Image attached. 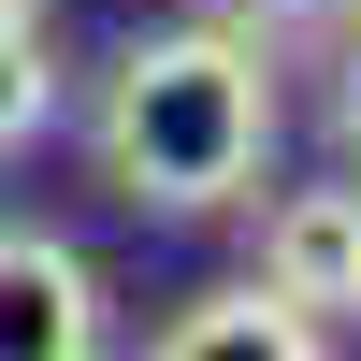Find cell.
I'll return each mask as SVG.
<instances>
[{
	"instance_id": "cell-1",
	"label": "cell",
	"mask_w": 361,
	"mask_h": 361,
	"mask_svg": "<svg viewBox=\"0 0 361 361\" xmlns=\"http://www.w3.org/2000/svg\"><path fill=\"white\" fill-rule=\"evenodd\" d=\"M102 188L130 217H231L275 159V58L260 29H145L102 73Z\"/></svg>"
},
{
	"instance_id": "cell-2",
	"label": "cell",
	"mask_w": 361,
	"mask_h": 361,
	"mask_svg": "<svg viewBox=\"0 0 361 361\" xmlns=\"http://www.w3.org/2000/svg\"><path fill=\"white\" fill-rule=\"evenodd\" d=\"M260 275H275L318 333L361 318V188H275L260 202Z\"/></svg>"
},
{
	"instance_id": "cell-3",
	"label": "cell",
	"mask_w": 361,
	"mask_h": 361,
	"mask_svg": "<svg viewBox=\"0 0 361 361\" xmlns=\"http://www.w3.org/2000/svg\"><path fill=\"white\" fill-rule=\"evenodd\" d=\"M102 347V275L58 231H0V361H87Z\"/></svg>"
},
{
	"instance_id": "cell-4",
	"label": "cell",
	"mask_w": 361,
	"mask_h": 361,
	"mask_svg": "<svg viewBox=\"0 0 361 361\" xmlns=\"http://www.w3.org/2000/svg\"><path fill=\"white\" fill-rule=\"evenodd\" d=\"M318 347V318L289 304L275 275H246V289H202L188 318H159V361H304Z\"/></svg>"
},
{
	"instance_id": "cell-5",
	"label": "cell",
	"mask_w": 361,
	"mask_h": 361,
	"mask_svg": "<svg viewBox=\"0 0 361 361\" xmlns=\"http://www.w3.org/2000/svg\"><path fill=\"white\" fill-rule=\"evenodd\" d=\"M58 116V73H44V29H0V159Z\"/></svg>"
},
{
	"instance_id": "cell-6",
	"label": "cell",
	"mask_w": 361,
	"mask_h": 361,
	"mask_svg": "<svg viewBox=\"0 0 361 361\" xmlns=\"http://www.w3.org/2000/svg\"><path fill=\"white\" fill-rule=\"evenodd\" d=\"M333 145H347V173H361V29H347V58H333Z\"/></svg>"
},
{
	"instance_id": "cell-7",
	"label": "cell",
	"mask_w": 361,
	"mask_h": 361,
	"mask_svg": "<svg viewBox=\"0 0 361 361\" xmlns=\"http://www.w3.org/2000/svg\"><path fill=\"white\" fill-rule=\"evenodd\" d=\"M0 29H44V0H0Z\"/></svg>"
},
{
	"instance_id": "cell-8",
	"label": "cell",
	"mask_w": 361,
	"mask_h": 361,
	"mask_svg": "<svg viewBox=\"0 0 361 361\" xmlns=\"http://www.w3.org/2000/svg\"><path fill=\"white\" fill-rule=\"evenodd\" d=\"M333 15H347V29H361V0H333Z\"/></svg>"
}]
</instances>
